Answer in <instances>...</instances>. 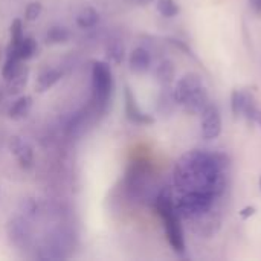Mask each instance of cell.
Instances as JSON below:
<instances>
[{
	"mask_svg": "<svg viewBox=\"0 0 261 261\" xmlns=\"http://www.w3.org/2000/svg\"><path fill=\"white\" fill-rule=\"evenodd\" d=\"M106 54H107V58L112 63L121 64L124 61V58H125V47H124L121 40H112L106 47Z\"/></svg>",
	"mask_w": 261,
	"mask_h": 261,
	"instance_id": "20",
	"label": "cell"
},
{
	"mask_svg": "<svg viewBox=\"0 0 261 261\" xmlns=\"http://www.w3.org/2000/svg\"><path fill=\"white\" fill-rule=\"evenodd\" d=\"M20 64H21V60L17 57V54L8 50V52H6V61H5V64H3V67H2V75H3V78H5V80H9V78L15 73V70L20 67Z\"/></svg>",
	"mask_w": 261,
	"mask_h": 261,
	"instance_id": "21",
	"label": "cell"
},
{
	"mask_svg": "<svg viewBox=\"0 0 261 261\" xmlns=\"http://www.w3.org/2000/svg\"><path fill=\"white\" fill-rule=\"evenodd\" d=\"M6 234H8L9 242L14 246L23 248V246H26L29 243L31 236H32V231H31V226H29V223H28L26 219H23V217H14L6 225Z\"/></svg>",
	"mask_w": 261,
	"mask_h": 261,
	"instance_id": "8",
	"label": "cell"
},
{
	"mask_svg": "<svg viewBox=\"0 0 261 261\" xmlns=\"http://www.w3.org/2000/svg\"><path fill=\"white\" fill-rule=\"evenodd\" d=\"M113 73L106 61H95L92 67V99L99 112H106L113 93Z\"/></svg>",
	"mask_w": 261,
	"mask_h": 261,
	"instance_id": "5",
	"label": "cell"
},
{
	"mask_svg": "<svg viewBox=\"0 0 261 261\" xmlns=\"http://www.w3.org/2000/svg\"><path fill=\"white\" fill-rule=\"evenodd\" d=\"M31 107H32V98L28 96V95H24V96H20V98L11 106L8 115H9L11 119L18 121V119H23L24 116H28Z\"/></svg>",
	"mask_w": 261,
	"mask_h": 261,
	"instance_id": "17",
	"label": "cell"
},
{
	"mask_svg": "<svg viewBox=\"0 0 261 261\" xmlns=\"http://www.w3.org/2000/svg\"><path fill=\"white\" fill-rule=\"evenodd\" d=\"M228 170L229 158L225 153L190 150L174 167V188L179 193L210 191L222 197L228 187Z\"/></svg>",
	"mask_w": 261,
	"mask_h": 261,
	"instance_id": "1",
	"label": "cell"
},
{
	"mask_svg": "<svg viewBox=\"0 0 261 261\" xmlns=\"http://www.w3.org/2000/svg\"><path fill=\"white\" fill-rule=\"evenodd\" d=\"M231 112L234 118L242 116V90L234 89L231 93Z\"/></svg>",
	"mask_w": 261,
	"mask_h": 261,
	"instance_id": "25",
	"label": "cell"
},
{
	"mask_svg": "<svg viewBox=\"0 0 261 261\" xmlns=\"http://www.w3.org/2000/svg\"><path fill=\"white\" fill-rule=\"evenodd\" d=\"M99 21V14L95 8L92 6H86L81 9V12L76 15V24L81 28V29H89V28H93L96 26Z\"/></svg>",
	"mask_w": 261,
	"mask_h": 261,
	"instance_id": "18",
	"label": "cell"
},
{
	"mask_svg": "<svg viewBox=\"0 0 261 261\" xmlns=\"http://www.w3.org/2000/svg\"><path fill=\"white\" fill-rule=\"evenodd\" d=\"M222 113L217 104L208 102L200 112V133L206 141L217 139L222 133Z\"/></svg>",
	"mask_w": 261,
	"mask_h": 261,
	"instance_id": "6",
	"label": "cell"
},
{
	"mask_svg": "<svg viewBox=\"0 0 261 261\" xmlns=\"http://www.w3.org/2000/svg\"><path fill=\"white\" fill-rule=\"evenodd\" d=\"M70 38V31L64 26H52L49 28L47 34H46V43L47 44H63L66 41H69Z\"/></svg>",
	"mask_w": 261,
	"mask_h": 261,
	"instance_id": "19",
	"label": "cell"
},
{
	"mask_svg": "<svg viewBox=\"0 0 261 261\" xmlns=\"http://www.w3.org/2000/svg\"><path fill=\"white\" fill-rule=\"evenodd\" d=\"M176 107H177V102H176L174 92H173L171 86H162L159 101H158V110L162 115H170L176 110Z\"/></svg>",
	"mask_w": 261,
	"mask_h": 261,
	"instance_id": "15",
	"label": "cell"
},
{
	"mask_svg": "<svg viewBox=\"0 0 261 261\" xmlns=\"http://www.w3.org/2000/svg\"><path fill=\"white\" fill-rule=\"evenodd\" d=\"M176 78L174 63L168 58L162 60L156 67V80L161 86H171Z\"/></svg>",
	"mask_w": 261,
	"mask_h": 261,
	"instance_id": "13",
	"label": "cell"
},
{
	"mask_svg": "<svg viewBox=\"0 0 261 261\" xmlns=\"http://www.w3.org/2000/svg\"><path fill=\"white\" fill-rule=\"evenodd\" d=\"M154 208H156L158 214L162 217L165 236H167L170 246L173 248V251L177 255H184L187 246H185L184 229L180 225L182 219L179 217V214L176 211L174 197H173V191L170 187H165L158 193V196L154 199Z\"/></svg>",
	"mask_w": 261,
	"mask_h": 261,
	"instance_id": "2",
	"label": "cell"
},
{
	"mask_svg": "<svg viewBox=\"0 0 261 261\" xmlns=\"http://www.w3.org/2000/svg\"><path fill=\"white\" fill-rule=\"evenodd\" d=\"M255 124H258L261 128V110H258V113H257V118H255Z\"/></svg>",
	"mask_w": 261,
	"mask_h": 261,
	"instance_id": "30",
	"label": "cell"
},
{
	"mask_svg": "<svg viewBox=\"0 0 261 261\" xmlns=\"http://www.w3.org/2000/svg\"><path fill=\"white\" fill-rule=\"evenodd\" d=\"M21 211L26 217H32L37 213V203L34 199H26L21 202Z\"/></svg>",
	"mask_w": 261,
	"mask_h": 261,
	"instance_id": "27",
	"label": "cell"
},
{
	"mask_svg": "<svg viewBox=\"0 0 261 261\" xmlns=\"http://www.w3.org/2000/svg\"><path fill=\"white\" fill-rule=\"evenodd\" d=\"M0 58H2V47H0Z\"/></svg>",
	"mask_w": 261,
	"mask_h": 261,
	"instance_id": "34",
	"label": "cell"
},
{
	"mask_svg": "<svg viewBox=\"0 0 261 261\" xmlns=\"http://www.w3.org/2000/svg\"><path fill=\"white\" fill-rule=\"evenodd\" d=\"M156 8H158L159 14L165 18H173L180 12V8L176 0H158Z\"/></svg>",
	"mask_w": 261,
	"mask_h": 261,
	"instance_id": "22",
	"label": "cell"
},
{
	"mask_svg": "<svg viewBox=\"0 0 261 261\" xmlns=\"http://www.w3.org/2000/svg\"><path fill=\"white\" fill-rule=\"evenodd\" d=\"M28 78H29V69L28 66H21L15 70V73L6 80V93L9 96H15L18 93H21L28 84Z\"/></svg>",
	"mask_w": 261,
	"mask_h": 261,
	"instance_id": "11",
	"label": "cell"
},
{
	"mask_svg": "<svg viewBox=\"0 0 261 261\" xmlns=\"http://www.w3.org/2000/svg\"><path fill=\"white\" fill-rule=\"evenodd\" d=\"M8 50L15 52L17 57L21 61H28V60H31V58H34L37 55L38 46H37V41H35L34 37H24L15 49H9L8 47Z\"/></svg>",
	"mask_w": 261,
	"mask_h": 261,
	"instance_id": "16",
	"label": "cell"
},
{
	"mask_svg": "<svg viewBox=\"0 0 261 261\" xmlns=\"http://www.w3.org/2000/svg\"><path fill=\"white\" fill-rule=\"evenodd\" d=\"M251 5L257 12H261V0H251Z\"/></svg>",
	"mask_w": 261,
	"mask_h": 261,
	"instance_id": "29",
	"label": "cell"
},
{
	"mask_svg": "<svg viewBox=\"0 0 261 261\" xmlns=\"http://www.w3.org/2000/svg\"><path fill=\"white\" fill-rule=\"evenodd\" d=\"M128 66H130V70L133 73H138V75L148 72L151 67V52L142 46L135 47L130 54Z\"/></svg>",
	"mask_w": 261,
	"mask_h": 261,
	"instance_id": "10",
	"label": "cell"
},
{
	"mask_svg": "<svg viewBox=\"0 0 261 261\" xmlns=\"http://www.w3.org/2000/svg\"><path fill=\"white\" fill-rule=\"evenodd\" d=\"M41 11H43V5L40 2H31L28 6H26V11H24V18L28 21H35L40 15H41Z\"/></svg>",
	"mask_w": 261,
	"mask_h": 261,
	"instance_id": "24",
	"label": "cell"
},
{
	"mask_svg": "<svg viewBox=\"0 0 261 261\" xmlns=\"http://www.w3.org/2000/svg\"><path fill=\"white\" fill-rule=\"evenodd\" d=\"M141 6H145V5H148V3H151L153 0H136Z\"/></svg>",
	"mask_w": 261,
	"mask_h": 261,
	"instance_id": "31",
	"label": "cell"
},
{
	"mask_svg": "<svg viewBox=\"0 0 261 261\" xmlns=\"http://www.w3.org/2000/svg\"><path fill=\"white\" fill-rule=\"evenodd\" d=\"M61 76H63V72L60 69H47V70L41 72L35 81V92L44 93L52 86H55L61 80Z\"/></svg>",
	"mask_w": 261,
	"mask_h": 261,
	"instance_id": "12",
	"label": "cell"
},
{
	"mask_svg": "<svg viewBox=\"0 0 261 261\" xmlns=\"http://www.w3.org/2000/svg\"><path fill=\"white\" fill-rule=\"evenodd\" d=\"M8 148L17 158L18 165L23 170L32 168V165H34V151H32V147L29 144H26L18 136H11L9 142H8Z\"/></svg>",
	"mask_w": 261,
	"mask_h": 261,
	"instance_id": "9",
	"label": "cell"
},
{
	"mask_svg": "<svg viewBox=\"0 0 261 261\" xmlns=\"http://www.w3.org/2000/svg\"><path fill=\"white\" fill-rule=\"evenodd\" d=\"M2 98H3V95H2V92H0V102H2Z\"/></svg>",
	"mask_w": 261,
	"mask_h": 261,
	"instance_id": "32",
	"label": "cell"
},
{
	"mask_svg": "<svg viewBox=\"0 0 261 261\" xmlns=\"http://www.w3.org/2000/svg\"><path fill=\"white\" fill-rule=\"evenodd\" d=\"M258 184H260V191H261V176H260V182H258Z\"/></svg>",
	"mask_w": 261,
	"mask_h": 261,
	"instance_id": "33",
	"label": "cell"
},
{
	"mask_svg": "<svg viewBox=\"0 0 261 261\" xmlns=\"http://www.w3.org/2000/svg\"><path fill=\"white\" fill-rule=\"evenodd\" d=\"M9 34H11V41H9V49H15L20 41L24 38V34H23V24H21V20L20 18H15L12 20L11 23V28H9Z\"/></svg>",
	"mask_w": 261,
	"mask_h": 261,
	"instance_id": "23",
	"label": "cell"
},
{
	"mask_svg": "<svg viewBox=\"0 0 261 261\" xmlns=\"http://www.w3.org/2000/svg\"><path fill=\"white\" fill-rule=\"evenodd\" d=\"M124 109H125V116L130 122L138 124V125H150L154 122V118L145 112L141 110L138 106L136 96L132 90L130 86L124 87Z\"/></svg>",
	"mask_w": 261,
	"mask_h": 261,
	"instance_id": "7",
	"label": "cell"
},
{
	"mask_svg": "<svg viewBox=\"0 0 261 261\" xmlns=\"http://www.w3.org/2000/svg\"><path fill=\"white\" fill-rule=\"evenodd\" d=\"M255 213H257V208L255 206H245L239 214H240V217L243 219V220H248V219H251L252 216H255Z\"/></svg>",
	"mask_w": 261,
	"mask_h": 261,
	"instance_id": "28",
	"label": "cell"
},
{
	"mask_svg": "<svg viewBox=\"0 0 261 261\" xmlns=\"http://www.w3.org/2000/svg\"><path fill=\"white\" fill-rule=\"evenodd\" d=\"M258 110L260 109L257 107V101H255V96L252 95V92L242 90V116H245L249 124H255Z\"/></svg>",
	"mask_w": 261,
	"mask_h": 261,
	"instance_id": "14",
	"label": "cell"
},
{
	"mask_svg": "<svg viewBox=\"0 0 261 261\" xmlns=\"http://www.w3.org/2000/svg\"><path fill=\"white\" fill-rule=\"evenodd\" d=\"M168 40V43H171L174 47H177L179 50H182V52H185V55H188V57H193V58H196V55H194V52H193V49L188 46V43H185V41H182V40H179V38H174V37H168L167 38Z\"/></svg>",
	"mask_w": 261,
	"mask_h": 261,
	"instance_id": "26",
	"label": "cell"
},
{
	"mask_svg": "<svg viewBox=\"0 0 261 261\" xmlns=\"http://www.w3.org/2000/svg\"><path fill=\"white\" fill-rule=\"evenodd\" d=\"M173 92L177 106H180L188 115H200L210 102V95L203 78L196 72H188L180 76Z\"/></svg>",
	"mask_w": 261,
	"mask_h": 261,
	"instance_id": "3",
	"label": "cell"
},
{
	"mask_svg": "<svg viewBox=\"0 0 261 261\" xmlns=\"http://www.w3.org/2000/svg\"><path fill=\"white\" fill-rule=\"evenodd\" d=\"M219 199V196L210 191H185L174 199V205L180 219L193 220L213 211Z\"/></svg>",
	"mask_w": 261,
	"mask_h": 261,
	"instance_id": "4",
	"label": "cell"
}]
</instances>
